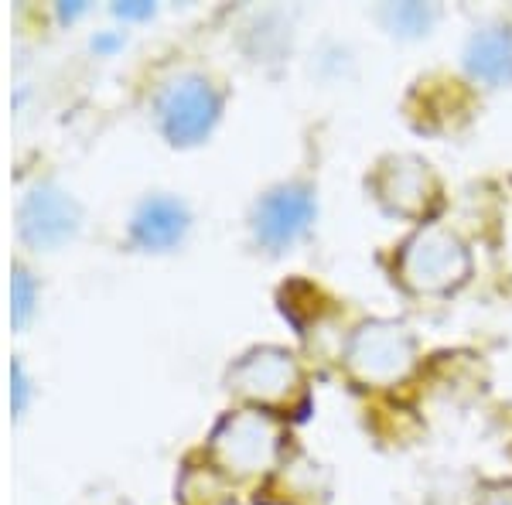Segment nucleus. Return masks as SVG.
<instances>
[{
  "instance_id": "nucleus-1",
  "label": "nucleus",
  "mask_w": 512,
  "mask_h": 505,
  "mask_svg": "<svg viewBox=\"0 0 512 505\" xmlns=\"http://www.w3.org/2000/svg\"><path fill=\"white\" fill-rule=\"evenodd\" d=\"M472 273V253L465 239L441 222H424L414 229V236L400 246L396 256V277L407 291L437 297L451 294Z\"/></svg>"
},
{
  "instance_id": "nucleus-2",
  "label": "nucleus",
  "mask_w": 512,
  "mask_h": 505,
  "mask_svg": "<svg viewBox=\"0 0 512 505\" xmlns=\"http://www.w3.org/2000/svg\"><path fill=\"white\" fill-rule=\"evenodd\" d=\"M345 369L359 386H396L417 366V338L403 321H362L345 342Z\"/></svg>"
},
{
  "instance_id": "nucleus-3",
  "label": "nucleus",
  "mask_w": 512,
  "mask_h": 505,
  "mask_svg": "<svg viewBox=\"0 0 512 505\" xmlns=\"http://www.w3.org/2000/svg\"><path fill=\"white\" fill-rule=\"evenodd\" d=\"M219 465L236 475H263L280 461L284 451V427L277 417L263 410H243L229 417L226 424L216 430L212 441Z\"/></svg>"
},
{
  "instance_id": "nucleus-4",
  "label": "nucleus",
  "mask_w": 512,
  "mask_h": 505,
  "mask_svg": "<svg viewBox=\"0 0 512 505\" xmlns=\"http://www.w3.org/2000/svg\"><path fill=\"white\" fill-rule=\"evenodd\" d=\"M229 386L263 407H291L294 396H301L304 389V369L294 352L267 345L236 362L229 372Z\"/></svg>"
},
{
  "instance_id": "nucleus-5",
  "label": "nucleus",
  "mask_w": 512,
  "mask_h": 505,
  "mask_svg": "<svg viewBox=\"0 0 512 505\" xmlns=\"http://www.w3.org/2000/svg\"><path fill=\"white\" fill-rule=\"evenodd\" d=\"M373 192L386 212L403 215V219H427L441 202V185H437L431 164L414 154H393L379 161Z\"/></svg>"
},
{
  "instance_id": "nucleus-6",
  "label": "nucleus",
  "mask_w": 512,
  "mask_h": 505,
  "mask_svg": "<svg viewBox=\"0 0 512 505\" xmlns=\"http://www.w3.org/2000/svg\"><path fill=\"white\" fill-rule=\"evenodd\" d=\"M222 96L205 76H178L161 89L158 120L175 144H195L219 120Z\"/></svg>"
},
{
  "instance_id": "nucleus-7",
  "label": "nucleus",
  "mask_w": 512,
  "mask_h": 505,
  "mask_svg": "<svg viewBox=\"0 0 512 505\" xmlns=\"http://www.w3.org/2000/svg\"><path fill=\"white\" fill-rule=\"evenodd\" d=\"M311 222H315V192L301 181H291V185L270 188L253 205L250 226L256 243L267 246L270 253H280L308 233Z\"/></svg>"
},
{
  "instance_id": "nucleus-8",
  "label": "nucleus",
  "mask_w": 512,
  "mask_h": 505,
  "mask_svg": "<svg viewBox=\"0 0 512 505\" xmlns=\"http://www.w3.org/2000/svg\"><path fill=\"white\" fill-rule=\"evenodd\" d=\"M465 65L472 79L485 86H509L512 82V28L509 24H485L468 38Z\"/></svg>"
},
{
  "instance_id": "nucleus-9",
  "label": "nucleus",
  "mask_w": 512,
  "mask_h": 505,
  "mask_svg": "<svg viewBox=\"0 0 512 505\" xmlns=\"http://www.w3.org/2000/svg\"><path fill=\"white\" fill-rule=\"evenodd\" d=\"M130 233H134V239L144 250H168V246L181 243V236L188 233V209L178 198L154 195L137 209L134 222H130Z\"/></svg>"
},
{
  "instance_id": "nucleus-10",
  "label": "nucleus",
  "mask_w": 512,
  "mask_h": 505,
  "mask_svg": "<svg viewBox=\"0 0 512 505\" xmlns=\"http://www.w3.org/2000/svg\"><path fill=\"white\" fill-rule=\"evenodd\" d=\"M76 205L55 188H38L31 202L24 205V233L35 243H62L65 236L76 233Z\"/></svg>"
},
{
  "instance_id": "nucleus-11",
  "label": "nucleus",
  "mask_w": 512,
  "mask_h": 505,
  "mask_svg": "<svg viewBox=\"0 0 512 505\" xmlns=\"http://www.w3.org/2000/svg\"><path fill=\"white\" fill-rule=\"evenodd\" d=\"M386 28L393 35H427V28L437 21V7L431 4H390L379 11Z\"/></svg>"
},
{
  "instance_id": "nucleus-12",
  "label": "nucleus",
  "mask_w": 512,
  "mask_h": 505,
  "mask_svg": "<svg viewBox=\"0 0 512 505\" xmlns=\"http://www.w3.org/2000/svg\"><path fill=\"white\" fill-rule=\"evenodd\" d=\"M31 301H35V284H31L28 273L18 270V273H14V321H18V325L28 318L31 308H35Z\"/></svg>"
},
{
  "instance_id": "nucleus-13",
  "label": "nucleus",
  "mask_w": 512,
  "mask_h": 505,
  "mask_svg": "<svg viewBox=\"0 0 512 505\" xmlns=\"http://www.w3.org/2000/svg\"><path fill=\"white\" fill-rule=\"evenodd\" d=\"M475 505H512V482H489L482 485Z\"/></svg>"
},
{
  "instance_id": "nucleus-14",
  "label": "nucleus",
  "mask_w": 512,
  "mask_h": 505,
  "mask_svg": "<svg viewBox=\"0 0 512 505\" xmlns=\"http://www.w3.org/2000/svg\"><path fill=\"white\" fill-rule=\"evenodd\" d=\"M24 400H28V379L21 366H14V410H24Z\"/></svg>"
},
{
  "instance_id": "nucleus-15",
  "label": "nucleus",
  "mask_w": 512,
  "mask_h": 505,
  "mask_svg": "<svg viewBox=\"0 0 512 505\" xmlns=\"http://www.w3.org/2000/svg\"><path fill=\"white\" fill-rule=\"evenodd\" d=\"M154 7L151 4H117V14H123V18H147V14H151Z\"/></svg>"
}]
</instances>
